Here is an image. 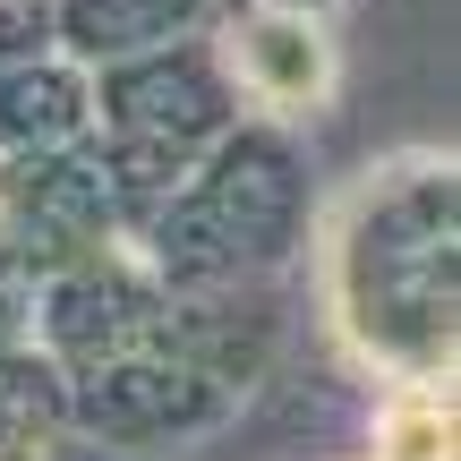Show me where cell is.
I'll list each match as a JSON object with an SVG mask.
<instances>
[{
    "label": "cell",
    "mask_w": 461,
    "mask_h": 461,
    "mask_svg": "<svg viewBox=\"0 0 461 461\" xmlns=\"http://www.w3.org/2000/svg\"><path fill=\"white\" fill-rule=\"evenodd\" d=\"M240 60L274 103H308L316 86H325V43H316V26H299V17H257Z\"/></svg>",
    "instance_id": "cell-1"
},
{
    "label": "cell",
    "mask_w": 461,
    "mask_h": 461,
    "mask_svg": "<svg viewBox=\"0 0 461 461\" xmlns=\"http://www.w3.org/2000/svg\"><path fill=\"white\" fill-rule=\"evenodd\" d=\"M445 445H453V428L436 402H402L384 419V461H445Z\"/></svg>",
    "instance_id": "cell-2"
}]
</instances>
